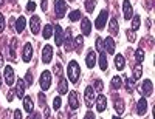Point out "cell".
<instances>
[{"label":"cell","mask_w":155,"mask_h":119,"mask_svg":"<svg viewBox=\"0 0 155 119\" xmlns=\"http://www.w3.org/2000/svg\"><path fill=\"white\" fill-rule=\"evenodd\" d=\"M84 99H85V105H87V107H88V108H92V107H93V104H95V99H96L93 87H90V85H88V87L85 88Z\"/></svg>","instance_id":"obj_4"},{"label":"cell","mask_w":155,"mask_h":119,"mask_svg":"<svg viewBox=\"0 0 155 119\" xmlns=\"http://www.w3.org/2000/svg\"><path fill=\"white\" fill-rule=\"evenodd\" d=\"M9 51H11V57L12 59H16V56H17V39H12L11 40V47H9Z\"/></svg>","instance_id":"obj_29"},{"label":"cell","mask_w":155,"mask_h":119,"mask_svg":"<svg viewBox=\"0 0 155 119\" xmlns=\"http://www.w3.org/2000/svg\"><path fill=\"white\" fill-rule=\"evenodd\" d=\"M82 47H84V39H82V36H78V37L74 39V48H76V51L81 53Z\"/></svg>","instance_id":"obj_28"},{"label":"cell","mask_w":155,"mask_h":119,"mask_svg":"<svg viewBox=\"0 0 155 119\" xmlns=\"http://www.w3.org/2000/svg\"><path fill=\"white\" fill-rule=\"evenodd\" d=\"M146 110H147V101H146V98H141L138 101V104H137V113L138 114H144Z\"/></svg>","instance_id":"obj_19"},{"label":"cell","mask_w":155,"mask_h":119,"mask_svg":"<svg viewBox=\"0 0 155 119\" xmlns=\"http://www.w3.org/2000/svg\"><path fill=\"white\" fill-rule=\"evenodd\" d=\"M140 28V16H134V20H132V31H137Z\"/></svg>","instance_id":"obj_38"},{"label":"cell","mask_w":155,"mask_h":119,"mask_svg":"<svg viewBox=\"0 0 155 119\" xmlns=\"http://www.w3.org/2000/svg\"><path fill=\"white\" fill-rule=\"evenodd\" d=\"M31 57H33V47H31V43H27V45L23 47L22 59H23V62H30Z\"/></svg>","instance_id":"obj_14"},{"label":"cell","mask_w":155,"mask_h":119,"mask_svg":"<svg viewBox=\"0 0 155 119\" xmlns=\"http://www.w3.org/2000/svg\"><path fill=\"white\" fill-rule=\"evenodd\" d=\"M39 104H41V107L45 105V95L44 93H39Z\"/></svg>","instance_id":"obj_46"},{"label":"cell","mask_w":155,"mask_h":119,"mask_svg":"<svg viewBox=\"0 0 155 119\" xmlns=\"http://www.w3.org/2000/svg\"><path fill=\"white\" fill-rule=\"evenodd\" d=\"M112 119H121V117H120V116H113Z\"/></svg>","instance_id":"obj_53"},{"label":"cell","mask_w":155,"mask_h":119,"mask_svg":"<svg viewBox=\"0 0 155 119\" xmlns=\"http://www.w3.org/2000/svg\"><path fill=\"white\" fill-rule=\"evenodd\" d=\"M51 36H53V25H45L44 26V39H50Z\"/></svg>","instance_id":"obj_31"},{"label":"cell","mask_w":155,"mask_h":119,"mask_svg":"<svg viewBox=\"0 0 155 119\" xmlns=\"http://www.w3.org/2000/svg\"><path fill=\"white\" fill-rule=\"evenodd\" d=\"M127 39H129L130 42H135V40H137V37H135V31H130V30H129V31H127Z\"/></svg>","instance_id":"obj_43"},{"label":"cell","mask_w":155,"mask_h":119,"mask_svg":"<svg viewBox=\"0 0 155 119\" xmlns=\"http://www.w3.org/2000/svg\"><path fill=\"white\" fill-rule=\"evenodd\" d=\"M51 60H53V47L45 45L42 48V62L44 63H50Z\"/></svg>","instance_id":"obj_7"},{"label":"cell","mask_w":155,"mask_h":119,"mask_svg":"<svg viewBox=\"0 0 155 119\" xmlns=\"http://www.w3.org/2000/svg\"><path fill=\"white\" fill-rule=\"evenodd\" d=\"M135 57H137V62L138 63H141L144 60V50L143 48H138L137 51H135Z\"/></svg>","instance_id":"obj_33"},{"label":"cell","mask_w":155,"mask_h":119,"mask_svg":"<svg viewBox=\"0 0 155 119\" xmlns=\"http://www.w3.org/2000/svg\"><path fill=\"white\" fill-rule=\"evenodd\" d=\"M107 17H109V11H107V9H102V11L99 12L96 22H95L96 30H102V28H104L106 23H107Z\"/></svg>","instance_id":"obj_6"},{"label":"cell","mask_w":155,"mask_h":119,"mask_svg":"<svg viewBox=\"0 0 155 119\" xmlns=\"http://www.w3.org/2000/svg\"><path fill=\"white\" fill-rule=\"evenodd\" d=\"M126 90H127V93H132V90H134V79H126Z\"/></svg>","instance_id":"obj_36"},{"label":"cell","mask_w":155,"mask_h":119,"mask_svg":"<svg viewBox=\"0 0 155 119\" xmlns=\"http://www.w3.org/2000/svg\"><path fill=\"white\" fill-rule=\"evenodd\" d=\"M84 119H95V114H93V111H87Z\"/></svg>","instance_id":"obj_48"},{"label":"cell","mask_w":155,"mask_h":119,"mask_svg":"<svg viewBox=\"0 0 155 119\" xmlns=\"http://www.w3.org/2000/svg\"><path fill=\"white\" fill-rule=\"evenodd\" d=\"M33 108H34V102L31 96H23V110L28 113H33Z\"/></svg>","instance_id":"obj_17"},{"label":"cell","mask_w":155,"mask_h":119,"mask_svg":"<svg viewBox=\"0 0 155 119\" xmlns=\"http://www.w3.org/2000/svg\"><path fill=\"white\" fill-rule=\"evenodd\" d=\"M41 6H42V9H44V11H47V0H42Z\"/></svg>","instance_id":"obj_50"},{"label":"cell","mask_w":155,"mask_h":119,"mask_svg":"<svg viewBox=\"0 0 155 119\" xmlns=\"http://www.w3.org/2000/svg\"><path fill=\"white\" fill-rule=\"evenodd\" d=\"M96 53L95 51H90L88 54H87V59H85V63H87V67L88 68H93L95 65H96Z\"/></svg>","instance_id":"obj_20"},{"label":"cell","mask_w":155,"mask_h":119,"mask_svg":"<svg viewBox=\"0 0 155 119\" xmlns=\"http://www.w3.org/2000/svg\"><path fill=\"white\" fill-rule=\"evenodd\" d=\"M102 43H104V40H102V37H98L96 39V50L101 53L102 50H104V48H102Z\"/></svg>","instance_id":"obj_41"},{"label":"cell","mask_w":155,"mask_h":119,"mask_svg":"<svg viewBox=\"0 0 155 119\" xmlns=\"http://www.w3.org/2000/svg\"><path fill=\"white\" fill-rule=\"evenodd\" d=\"M68 107L73 111L79 108V99H78V93H76V91H70V93H68Z\"/></svg>","instance_id":"obj_9"},{"label":"cell","mask_w":155,"mask_h":119,"mask_svg":"<svg viewBox=\"0 0 155 119\" xmlns=\"http://www.w3.org/2000/svg\"><path fill=\"white\" fill-rule=\"evenodd\" d=\"M99 67H101L102 71H106L107 67H109V63H107V56H106L104 51H101V54H99Z\"/></svg>","instance_id":"obj_24"},{"label":"cell","mask_w":155,"mask_h":119,"mask_svg":"<svg viewBox=\"0 0 155 119\" xmlns=\"http://www.w3.org/2000/svg\"><path fill=\"white\" fill-rule=\"evenodd\" d=\"M123 11H124V19L126 20H130V17H134V8H132V5H130L129 0H124Z\"/></svg>","instance_id":"obj_12"},{"label":"cell","mask_w":155,"mask_h":119,"mask_svg":"<svg viewBox=\"0 0 155 119\" xmlns=\"http://www.w3.org/2000/svg\"><path fill=\"white\" fill-rule=\"evenodd\" d=\"M102 88H104V84H102V81H99V79H96L95 81V91H102Z\"/></svg>","instance_id":"obj_39"},{"label":"cell","mask_w":155,"mask_h":119,"mask_svg":"<svg viewBox=\"0 0 155 119\" xmlns=\"http://www.w3.org/2000/svg\"><path fill=\"white\" fill-rule=\"evenodd\" d=\"M68 19L71 20V22H76V20H81V11H71L70 14H68Z\"/></svg>","instance_id":"obj_34"},{"label":"cell","mask_w":155,"mask_h":119,"mask_svg":"<svg viewBox=\"0 0 155 119\" xmlns=\"http://www.w3.org/2000/svg\"><path fill=\"white\" fill-rule=\"evenodd\" d=\"M152 90H153V85H152V81H149V79H146V81H143L140 85H138V91L140 95L143 98H147L152 95Z\"/></svg>","instance_id":"obj_2"},{"label":"cell","mask_w":155,"mask_h":119,"mask_svg":"<svg viewBox=\"0 0 155 119\" xmlns=\"http://www.w3.org/2000/svg\"><path fill=\"white\" fill-rule=\"evenodd\" d=\"M25 88H27L25 82L22 81V79H19L17 84H16V88H14V93H16V96H17L19 99H20V98H23V95H25Z\"/></svg>","instance_id":"obj_15"},{"label":"cell","mask_w":155,"mask_h":119,"mask_svg":"<svg viewBox=\"0 0 155 119\" xmlns=\"http://www.w3.org/2000/svg\"><path fill=\"white\" fill-rule=\"evenodd\" d=\"M115 67L118 68L120 71H121V70H124L126 62H124V57H123L121 54H116V56H115Z\"/></svg>","instance_id":"obj_25"},{"label":"cell","mask_w":155,"mask_h":119,"mask_svg":"<svg viewBox=\"0 0 155 119\" xmlns=\"http://www.w3.org/2000/svg\"><path fill=\"white\" fill-rule=\"evenodd\" d=\"M61 104H62V102H61V98L56 96L54 101H53V108H54V110H59V108H61Z\"/></svg>","instance_id":"obj_40"},{"label":"cell","mask_w":155,"mask_h":119,"mask_svg":"<svg viewBox=\"0 0 155 119\" xmlns=\"http://www.w3.org/2000/svg\"><path fill=\"white\" fill-rule=\"evenodd\" d=\"M33 119H41V113H34L33 114Z\"/></svg>","instance_id":"obj_51"},{"label":"cell","mask_w":155,"mask_h":119,"mask_svg":"<svg viewBox=\"0 0 155 119\" xmlns=\"http://www.w3.org/2000/svg\"><path fill=\"white\" fill-rule=\"evenodd\" d=\"M14 96H16V93H14V90H9V91H8V101L11 102L12 99H14Z\"/></svg>","instance_id":"obj_47"},{"label":"cell","mask_w":155,"mask_h":119,"mask_svg":"<svg viewBox=\"0 0 155 119\" xmlns=\"http://www.w3.org/2000/svg\"><path fill=\"white\" fill-rule=\"evenodd\" d=\"M3 2H5V0H0V6H2V5H3Z\"/></svg>","instance_id":"obj_54"},{"label":"cell","mask_w":155,"mask_h":119,"mask_svg":"<svg viewBox=\"0 0 155 119\" xmlns=\"http://www.w3.org/2000/svg\"><path fill=\"white\" fill-rule=\"evenodd\" d=\"M96 6V0H85V11L87 12H93Z\"/></svg>","instance_id":"obj_32"},{"label":"cell","mask_w":155,"mask_h":119,"mask_svg":"<svg viewBox=\"0 0 155 119\" xmlns=\"http://www.w3.org/2000/svg\"><path fill=\"white\" fill-rule=\"evenodd\" d=\"M30 28H31V33L33 34H39V33H41V19H39V16H33L31 17Z\"/></svg>","instance_id":"obj_10"},{"label":"cell","mask_w":155,"mask_h":119,"mask_svg":"<svg viewBox=\"0 0 155 119\" xmlns=\"http://www.w3.org/2000/svg\"><path fill=\"white\" fill-rule=\"evenodd\" d=\"M0 87H2V77H0Z\"/></svg>","instance_id":"obj_55"},{"label":"cell","mask_w":155,"mask_h":119,"mask_svg":"<svg viewBox=\"0 0 155 119\" xmlns=\"http://www.w3.org/2000/svg\"><path fill=\"white\" fill-rule=\"evenodd\" d=\"M0 67H3V56L0 54Z\"/></svg>","instance_id":"obj_52"},{"label":"cell","mask_w":155,"mask_h":119,"mask_svg":"<svg viewBox=\"0 0 155 119\" xmlns=\"http://www.w3.org/2000/svg\"><path fill=\"white\" fill-rule=\"evenodd\" d=\"M109 31L112 36H118V31H120V25H118V19H112L109 22Z\"/></svg>","instance_id":"obj_18"},{"label":"cell","mask_w":155,"mask_h":119,"mask_svg":"<svg viewBox=\"0 0 155 119\" xmlns=\"http://www.w3.org/2000/svg\"><path fill=\"white\" fill-rule=\"evenodd\" d=\"M141 73H143V70H141V67H140V63L135 67V70H134V81H137V79H140L141 77Z\"/></svg>","instance_id":"obj_37"},{"label":"cell","mask_w":155,"mask_h":119,"mask_svg":"<svg viewBox=\"0 0 155 119\" xmlns=\"http://www.w3.org/2000/svg\"><path fill=\"white\" fill-rule=\"evenodd\" d=\"M115 110H116V113H118V114H123L124 113V102H123L121 98L115 99Z\"/></svg>","instance_id":"obj_27"},{"label":"cell","mask_w":155,"mask_h":119,"mask_svg":"<svg viewBox=\"0 0 155 119\" xmlns=\"http://www.w3.org/2000/svg\"><path fill=\"white\" fill-rule=\"evenodd\" d=\"M110 84H112V88H113V90H120V88L123 87V81H121L120 76H113Z\"/></svg>","instance_id":"obj_26"},{"label":"cell","mask_w":155,"mask_h":119,"mask_svg":"<svg viewBox=\"0 0 155 119\" xmlns=\"http://www.w3.org/2000/svg\"><path fill=\"white\" fill-rule=\"evenodd\" d=\"M95 104H96V110L99 111V113H102L106 110V107H107V98L104 96V95H99L96 99H95Z\"/></svg>","instance_id":"obj_11"},{"label":"cell","mask_w":155,"mask_h":119,"mask_svg":"<svg viewBox=\"0 0 155 119\" xmlns=\"http://www.w3.org/2000/svg\"><path fill=\"white\" fill-rule=\"evenodd\" d=\"M73 45H71V36H70V30H67L65 33V51H71Z\"/></svg>","instance_id":"obj_30"},{"label":"cell","mask_w":155,"mask_h":119,"mask_svg":"<svg viewBox=\"0 0 155 119\" xmlns=\"http://www.w3.org/2000/svg\"><path fill=\"white\" fill-rule=\"evenodd\" d=\"M67 11V2L65 0H54V16L58 19H62Z\"/></svg>","instance_id":"obj_3"},{"label":"cell","mask_w":155,"mask_h":119,"mask_svg":"<svg viewBox=\"0 0 155 119\" xmlns=\"http://www.w3.org/2000/svg\"><path fill=\"white\" fill-rule=\"evenodd\" d=\"M34 9H36V3H34V2H28V3H27V11H28V12H33Z\"/></svg>","instance_id":"obj_45"},{"label":"cell","mask_w":155,"mask_h":119,"mask_svg":"<svg viewBox=\"0 0 155 119\" xmlns=\"http://www.w3.org/2000/svg\"><path fill=\"white\" fill-rule=\"evenodd\" d=\"M33 81H34L33 73H31V70H28V71H27V76H25V85L31 87V85H33Z\"/></svg>","instance_id":"obj_35"},{"label":"cell","mask_w":155,"mask_h":119,"mask_svg":"<svg viewBox=\"0 0 155 119\" xmlns=\"http://www.w3.org/2000/svg\"><path fill=\"white\" fill-rule=\"evenodd\" d=\"M3 30H5V17L0 12V33H3Z\"/></svg>","instance_id":"obj_44"},{"label":"cell","mask_w":155,"mask_h":119,"mask_svg":"<svg viewBox=\"0 0 155 119\" xmlns=\"http://www.w3.org/2000/svg\"><path fill=\"white\" fill-rule=\"evenodd\" d=\"M39 84H41V88H42L44 91H47V90L51 87V74H50V71H47V70H45V71L41 74Z\"/></svg>","instance_id":"obj_5"},{"label":"cell","mask_w":155,"mask_h":119,"mask_svg":"<svg viewBox=\"0 0 155 119\" xmlns=\"http://www.w3.org/2000/svg\"><path fill=\"white\" fill-rule=\"evenodd\" d=\"M53 71L56 73V76H61L62 74V67H61V63H56L54 67H53Z\"/></svg>","instance_id":"obj_42"},{"label":"cell","mask_w":155,"mask_h":119,"mask_svg":"<svg viewBox=\"0 0 155 119\" xmlns=\"http://www.w3.org/2000/svg\"><path fill=\"white\" fill-rule=\"evenodd\" d=\"M106 48H107V53L109 54H115V42H113V37H106Z\"/></svg>","instance_id":"obj_22"},{"label":"cell","mask_w":155,"mask_h":119,"mask_svg":"<svg viewBox=\"0 0 155 119\" xmlns=\"http://www.w3.org/2000/svg\"><path fill=\"white\" fill-rule=\"evenodd\" d=\"M68 2H73V0H68Z\"/></svg>","instance_id":"obj_57"},{"label":"cell","mask_w":155,"mask_h":119,"mask_svg":"<svg viewBox=\"0 0 155 119\" xmlns=\"http://www.w3.org/2000/svg\"><path fill=\"white\" fill-rule=\"evenodd\" d=\"M81 31H82V36H88L90 31H92V22H90L87 17L82 19V23H81Z\"/></svg>","instance_id":"obj_16"},{"label":"cell","mask_w":155,"mask_h":119,"mask_svg":"<svg viewBox=\"0 0 155 119\" xmlns=\"http://www.w3.org/2000/svg\"><path fill=\"white\" fill-rule=\"evenodd\" d=\"M58 91H59V95H65V93H68V82H67V79H61V81H59Z\"/></svg>","instance_id":"obj_21"},{"label":"cell","mask_w":155,"mask_h":119,"mask_svg":"<svg viewBox=\"0 0 155 119\" xmlns=\"http://www.w3.org/2000/svg\"><path fill=\"white\" fill-rule=\"evenodd\" d=\"M14 119H22V113H20V110H16V111H14Z\"/></svg>","instance_id":"obj_49"},{"label":"cell","mask_w":155,"mask_h":119,"mask_svg":"<svg viewBox=\"0 0 155 119\" xmlns=\"http://www.w3.org/2000/svg\"><path fill=\"white\" fill-rule=\"evenodd\" d=\"M9 2H12V3H14V2H16V0H9Z\"/></svg>","instance_id":"obj_56"},{"label":"cell","mask_w":155,"mask_h":119,"mask_svg":"<svg viewBox=\"0 0 155 119\" xmlns=\"http://www.w3.org/2000/svg\"><path fill=\"white\" fill-rule=\"evenodd\" d=\"M25 25H27V19H25L23 16H20L17 20H16V31L17 33H22L25 30Z\"/></svg>","instance_id":"obj_23"},{"label":"cell","mask_w":155,"mask_h":119,"mask_svg":"<svg viewBox=\"0 0 155 119\" xmlns=\"http://www.w3.org/2000/svg\"><path fill=\"white\" fill-rule=\"evenodd\" d=\"M3 79H5L6 85H12V84H14V70H12L9 65H6L5 70H3Z\"/></svg>","instance_id":"obj_8"},{"label":"cell","mask_w":155,"mask_h":119,"mask_svg":"<svg viewBox=\"0 0 155 119\" xmlns=\"http://www.w3.org/2000/svg\"><path fill=\"white\" fill-rule=\"evenodd\" d=\"M67 74H68V79H70L71 84H76V82H78V79H79V76H81V67L78 65L76 60H71V62L68 63Z\"/></svg>","instance_id":"obj_1"},{"label":"cell","mask_w":155,"mask_h":119,"mask_svg":"<svg viewBox=\"0 0 155 119\" xmlns=\"http://www.w3.org/2000/svg\"><path fill=\"white\" fill-rule=\"evenodd\" d=\"M53 31H54V42H56V45L58 47H61L62 43H64V34H62V28L59 25H56V26H53Z\"/></svg>","instance_id":"obj_13"}]
</instances>
